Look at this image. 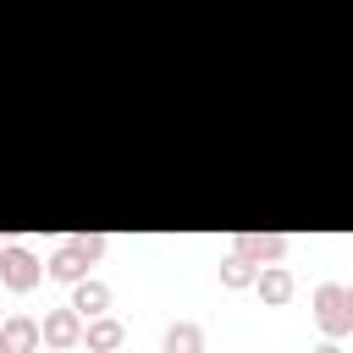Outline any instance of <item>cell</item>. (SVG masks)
<instances>
[{
	"label": "cell",
	"instance_id": "obj_1",
	"mask_svg": "<svg viewBox=\"0 0 353 353\" xmlns=\"http://www.w3.org/2000/svg\"><path fill=\"white\" fill-rule=\"evenodd\" d=\"M314 320L325 336H347L353 331V287H336V281L314 287Z\"/></svg>",
	"mask_w": 353,
	"mask_h": 353
},
{
	"label": "cell",
	"instance_id": "obj_2",
	"mask_svg": "<svg viewBox=\"0 0 353 353\" xmlns=\"http://www.w3.org/2000/svg\"><path fill=\"white\" fill-rule=\"evenodd\" d=\"M99 254H105V237H72V243H61V248H55L50 276H55V281H83V270H88Z\"/></svg>",
	"mask_w": 353,
	"mask_h": 353
},
{
	"label": "cell",
	"instance_id": "obj_3",
	"mask_svg": "<svg viewBox=\"0 0 353 353\" xmlns=\"http://www.w3.org/2000/svg\"><path fill=\"white\" fill-rule=\"evenodd\" d=\"M232 254H243V259H254V265H276V259L287 254V237H281V232H237V237H232Z\"/></svg>",
	"mask_w": 353,
	"mask_h": 353
},
{
	"label": "cell",
	"instance_id": "obj_4",
	"mask_svg": "<svg viewBox=\"0 0 353 353\" xmlns=\"http://www.w3.org/2000/svg\"><path fill=\"white\" fill-rule=\"evenodd\" d=\"M39 259L28 254V248H0V281L11 287V292H28V287H39Z\"/></svg>",
	"mask_w": 353,
	"mask_h": 353
},
{
	"label": "cell",
	"instance_id": "obj_5",
	"mask_svg": "<svg viewBox=\"0 0 353 353\" xmlns=\"http://www.w3.org/2000/svg\"><path fill=\"white\" fill-rule=\"evenodd\" d=\"M39 336L50 342V347H77L83 342V314L66 303V309H50L44 314V325H39Z\"/></svg>",
	"mask_w": 353,
	"mask_h": 353
},
{
	"label": "cell",
	"instance_id": "obj_6",
	"mask_svg": "<svg viewBox=\"0 0 353 353\" xmlns=\"http://www.w3.org/2000/svg\"><path fill=\"white\" fill-rule=\"evenodd\" d=\"M0 336H6V347L11 353H39V320H28V314H11V320H0Z\"/></svg>",
	"mask_w": 353,
	"mask_h": 353
},
{
	"label": "cell",
	"instance_id": "obj_7",
	"mask_svg": "<svg viewBox=\"0 0 353 353\" xmlns=\"http://www.w3.org/2000/svg\"><path fill=\"white\" fill-rule=\"evenodd\" d=\"M254 287H259L265 303H287V298H292V270H287V265H259Z\"/></svg>",
	"mask_w": 353,
	"mask_h": 353
},
{
	"label": "cell",
	"instance_id": "obj_8",
	"mask_svg": "<svg viewBox=\"0 0 353 353\" xmlns=\"http://www.w3.org/2000/svg\"><path fill=\"white\" fill-rule=\"evenodd\" d=\"M121 336H127V331H121V320H110V314H94V320L83 325V342H88L94 353H116Z\"/></svg>",
	"mask_w": 353,
	"mask_h": 353
},
{
	"label": "cell",
	"instance_id": "obj_9",
	"mask_svg": "<svg viewBox=\"0 0 353 353\" xmlns=\"http://www.w3.org/2000/svg\"><path fill=\"white\" fill-rule=\"evenodd\" d=\"M72 309H77L83 320L105 314V309H110V287H105V281H77V292H72Z\"/></svg>",
	"mask_w": 353,
	"mask_h": 353
},
{
	"label": "cell",
	"instance_id": "obj_10",
	"mask_svg": "<svg viewBox=\"0 0 353 353\" xmlns=\"http://www.w3.org/2000/svg\"><path fill=\"white\" fill-rule=\"evenodd\" d=\"M160 347H165V353H204V331H199L193 320H176V325L165 331Z\"/></svg>",
	"mask_w": 353,
	"mask_h": 353
},
{
	"label": "cell",
	"instance_id": "obj_11",
	"mask_svg": "<svg viewBox=\"0 0 353 353\" xmlns=\"http://www.w3.org/2000/svg\"><path fill=\"white\" fill-rule=\"evenodd\" d=\"M254 276H259V265H254V259H243V254L221 259V287H254Z\"/></svg>",
	"mask_w": 353,
	"mask_h": 353
},
{
	"label": "cell",
	"instance_id": "obj_12",
	"mask_svg": "<svg viewBox=\"0 0 353 353\" xmlns=\"http://www.w3.org/2000/svg\"><path fill=\"white\" fill-rule=\"evenodd\" d=\"M314 353H342V347H336V342H320V347H314Z\"/></svg>",
	"mask_w": 353,
	"mask_h": 353
},
{
	"label": "cell",
	"instance_id": "obj_13",
	"mask_svg": "<svg viewBox=\"0 0 353 353\" xmlns=\"http://www.w3.org/2000/svg\"><path fill=\"white\" fill-rule=\"evenodd\" d=\"M0 353H11V347H6V336H0Z\"/></svg>",
	"mask_w": 353,
	"mask_h": 353
},
{
	"label": "cell",
	"instance_id": "obj_14",
	"mask_svg": "<svg viewBox=\"0 0 353 353\" xmlns=\"http://www.w3.org/2000/svg\"><path fill=\"white\" fill-rule=\"evenodd\" d=\"M55 353H61V347H55Z\"/></svg>",
	"mask_w": 353,
	"mask_h": 353
}]
</instances>
